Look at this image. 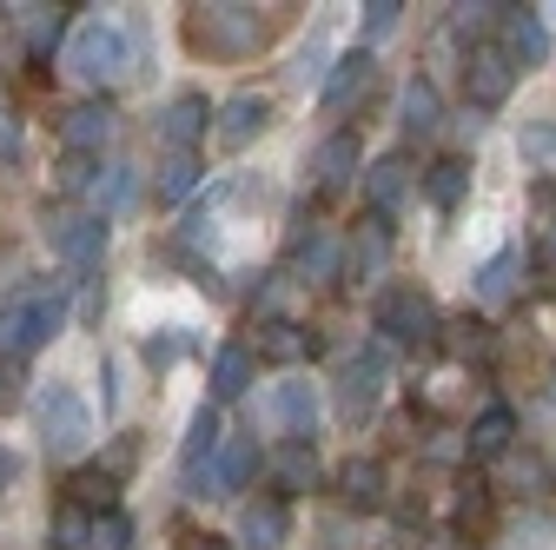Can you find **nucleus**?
Listing matches in <instances>:
<instances>
[{
	"label": "nucleus",
	"instance_id": "f257e3e1",
	"mask_svg": "<svg viewBox=\"0 0 556 550\" xmlns=\"http://www.w3.org/2000/svg\"><path fill=\"white\" fill-rule=\"evenodd\" d=\"M66 74L87 87H119L132 74V40L119 21H87L74 40H66Z\"/></svg>",
	"mask_w": 556,
	"mask_h": 550
},
{
	"label": "nucleus",
	"instance_id": "f03ea898",
	"mask_svg": "<svg viewBox=\"0 0 556 550\" xmlns=\"http://www.w3.org/2000/svg\"><path fill=\"white\" fill-rule=\"evenodd\" d=\"M34 418H40V438H47L53 458H80L87 438H93V411H87V398L74 385H47L34 398Z\"/></svg>",
	"mask_w": 556,
	"mask_h": 550
},
{
	"label": "nucleus",
	"instance_id": "7ed1b4c3",
	"mask_svg": "<svg viewBox=\"0 0 556 550\" xmlns=\"http://www.w3.org/2000/svg\"><path fill=\"white\" fill-rule=\"evenodd\" d=\"M371 325L391 338V346H431L438 338V305L417 286H384L378 305H371Z\"/></svg>",
	"mask_w": 556,
	"mask_h": 550
},
{
	"label": "nucleus",
	"instance_id": "20e7f679",
	"mask_svg": "<svg viewBox=\"0 0 556 550\" xmlns=\"http://www.w3.org/2000/svg\"><path fill=\"white\" fill-rule=\"evenodd\" d=\"M186 34H192V47H205V53L239 60V53H252V47L265 40V21H258V8H199Z\"/></svg>",
	"mask_w": 556,
	"mask_h": 550
},
{
	"label": "nucleus",
	"instance_id": "39448f33",
	"mask_svg": "<svg viewBox=\"0 0 556 550\" xmlns=\"http://www.w3.org/2000/svg\"><path fill=\"white\" fill-rule=\"evenodd\" d=\"M219 451H226L219 404H199V411H192V425H186V445H179V477H186V491H205V477H213Z\"/></svg>",
	"mask_w": 556,
	"mask_h": 550
},
{
	"label": "nucleus",
	"instance_id": "423d86ee",
	"mask_svg": "<svg viewBox=\"0 0 556 550\" xmlns=\"http://www.w3.org/2000/svg\"><path fill=\"white\" fill-rule=\"evenodd\" d=\"M378 398H384V352H358V359L338 365V411H344L352 425L371 418Z\"/></svg>",
	"mask_w": 556,
	"mask_h": 550
},
{
	"label": "nucleus",
	"instance_id": "0eeeda50",
	"mask_svg": "<svg viewBox=\"0 0 556 550\" xmlns=\"http://www.w3.org/2000/svg\"><path fill=\"white\" fill-rule=\"evenodd\" d=\"M510 87H517V60L504 53V47H470V60H464V93L477 100V107H504L510 100Z\"/></svg>",
	"mask_w": 556,
	"mask_h": 550
},
{
	"label": "nucleus",
	"instance_id": "6e6552de",
	"mask_svg": "<svg viewBox=\"0 0 556 550\" xmlns=\"http://www.w3.org/2000/svg\"><path fill=\"white\" fill-rule=\"evenodd\" d=\"M53 252L74 265V272H93V265H100V252H106V220H100V213L53 220Z\"/></svg>",
	"mask_w": 556,
	"mask_h": 550
},
{
	"label": "nucleus",
	"instance_id": "1a4fd4ad",
	"mask_svg": "<svg viewBox=\"0 0 556 550\" xmlns=\"http://www.w3.org/2000/svg\"><path fill=\"white\" fill-rule=\"evenodd\" d=\"M252 477H258V445L252 438H226V451H219V464H213V477H205L199 498H239Z\"/></svg>",
	"mask_w": 556,
	"mask_h": 550
},
{
	"label": "nucleus",
	"instance_id": "9d476101",
	"mask_svg": "<svg viewBox=\"0 0 556 550\" xmlns=\"http://www.w3.org/2000/svg\"><path fill=\"white\" fill-rule=\"evenodd\" d=\"M113 140V107L106 100H87V107H74L60 120V147L66 153H100Z\"/></svg>",
	"mask_w": 556,
	"mask_h": 550
},
{
	"label": "nucleus",
	"instance_id": "9b49d317",
	"mask_svg": "<svg viewBox=\"0 0 556 550\" xmlns=\"http://www.w3.org/2000/svg\"><path fill=\"white\" fill-rule=\"evenodd\" d=\"M265 120H271V107H265V93H232L226 107H219V147H252L258 133H265Z\"/></svg>",
	"mask_w": 556,
	"mask_h": 550
},
{
	"label": "nucleus",
	"instance_id": "f8f14e48",
	"mask_svg": "<svg viewBox=\"0 0 556 550\" xmlns=\"http://www.w3.org/2000/svg\"><path fill=\"white\" fill-rule=\"evenodd\" d=\"M286 530H292L286 498H258V504L239 511V543L245 550H278V543H286Z\"/></svg>",
	"mask_w": 556,
	"mask_h": 550
},
{
	"label": "nucleus",
	"instance_id": "ddd939ff",
	"mask_svg": "<svg viewBox=\"0 0 556 550\" xmlns=\"http://www.w3.org/2000/svg\"><path fill=\"white\" fill-rule=\"evenodd\" d=\"M410 192V160L404 153H384V160H371L365 166V199H371V213L384 220V213H397V199Z\"/></svg>",
	"mask_w": 556,
	"mask_h": 550
},
{
	"label": "nucleus",
	"instance_id": "4468645a",
	"mask_svg": "<svg viewBox=\"0 0 556 550\" xmlns=\"http://www.w3.org/2000/svg\"><path fill=\"white\" fill-rule=\"evenodd\" d=\"M365 87H371V47H352V53L331 66V80H325V93H318V100H325V113H344Z\"/></svg>",
	"mask_w": 556,
	"mask_h": 550
},
{
	"label": "nucleus",
	"instance_id": "2eb2a0df",
	"mask_svg": "<svg viewBox=\"0 0 556 550\" xmlns=\"http://www.w3.org/2000/svg\"><path fill=\"white\" fill-rule=\"evenodd\" d=\"M504 53L517 66H543L549 60V27L536 14H523V8H504Z\"/></svg>",
	"mask_w": 556,
	"mask_h": 550
},
{
	"label": "nucleus",
	"instance_id": "dca6fc26",
	"mask_svg": "<svg viewBox=\"0 0 556 550\" xmlns=\"http://www.w3.org/2000/svg\"><path fill=\"white\" fill-rule=\"evenodd\" d=\"M205 120H213V107H205V93H179L166 113H160V133L173 153H192V140L205 133Z\"/></svg>",
	"mask_w": 556,
	"mask_h": 550
},
{
	"label": "nucleus",
	"instance_id": "f3484780",
	"mask_svg": "<svg viewBox=\"0 0 556 550\" xmlns=\"http://www.w3.org/2000/svg\"><path fill=\"white\" fill-rule=\"evenodd\" d=\"M66 325V299L47 292V299H21V352H40L47 338H60Z\"/></svg>",
	"mask_w": 556,
	"mask_h": 550
},
{
	"label": "nucleus",
	"instance_id": "a211bd4d",
	"mask_svg": "<svg viewBox=\"0 0 556 550\" xmlns=\"http://www.w3.org/2000/svg\"><path fill=\"white\" fill-rule=\"evenodd\" d=\"M271 418L286 425L292 438H312V425H318V391L299 385V378H292V385H278V391H271Z\"/></svg>",
	"mask_w": 556,
	"mask_h": 550
},
{
	"label": "nucleus",
	"instance_id": "6ab92c4d",
	"mask_svg": "<svg viewBox=\"0 0 556 550\" xmlns=\"http://www.w3.org/2000/svg\"><path fill=\"white\" fill-rule=\"evenodd\" d=\"M338 491H344V504H352V511H384V464L352 458V464L338 471Z\"/></svg>",
	"mask_w": 556,
	"mask_h": 550
},
{
	"label": "nucleus",
	"instance_id": "aec40b11",
	"mask_svg": "<svg viewBox=\"0 0 556 550\" xmlns=\"http://www.w3.org/2000/svg\"><path fill=\"white\" fill-rule=\"evenodd\" d=\"M252 365H258L252 346H219V352H213V398H219V404L245 398V391H252Z\"/></svg>",
	"mask_w": 556,
	"mask_h": 550
},
{
	"label": "nucleus",
	"instance_id": "412c9836",
	"mask_svg": "<svg viewBox=\"0 0 556 550\" xmlns=\"http://www.w3.org/2000/svg\"><path fill=\"white\" fill-rule=\"evenodd\" d=\"M397 126L410 133V140H431V133H438V87H431V80H410V87H404Z\"/></svg>",
	"mask_w": 556,
	"mask_h": 550
},
{
	"label": "nucleus",
	"instance_id": "4be33fe9",
	"mask_svg": "<svg viewBox=\"0 0 556 550\" xmlns=\"http://www.w3.org/2000/svg\"><path fill=\"white\" fill-rule=\"evenodd\" d=\"M510 438H517V411H510V404H491V411L470 425V458H504Z\"/></svg>",
	"mask_w": 556,
	"mask_h": 550
},
{
	"label": "nucleus",
	"instance_id": "5701e85b",
	"mask_svg": "<svg viewBox=\"0 0 556 550\" xmlns=\"http://www.w3.org/2000/svg\"><path fill=\"white\" fill-rule=\"evenodd\" d=\"M271 477H278V491H286V498H292V491H312V477H318V451H312L305 438H292L286 451L271 458Z\"/></svg>",
	"mask_w": 556,
	"mask_h": 550
},
{
	"label": "nucleus",
	"instance_id": "b1692460",
	"mask_svg": "<svg viewBox=\"0 0 556 550\" xmlns=\"http://www.w3.org/2000/svg\"><path fill=\"white\" fill-rule=\"evenodd\" d=\"M312 173H318V186H344L358 173V140H352V133H331V140L312 153Z\"/></svg>",
	"mask_w": 556,
	"mask_h": 550
},
{
	"label": "nucleus",
	"instance_id": "393cba45",
	"mask_svg": "<svg viewBox=\"0 0 556 550\" xmlns=\"http://www.w3.org/2000/svg\"><path fill=\"white\" fill-rule=\"evenodd\" d=\"M517 272H523V259H517V252L483 259V265H477V299H483V305H504V299L517 292Z\"/></svg>",
	"mask_w": 556,
	"mask_h": 550
},
{
	"label": "nucleus",
	"instance_id": "a878e982",
	"mask_svg": "<svg viewBox=\"0 0 556 550\" xmlns=\"http://www.w3.org/2000/svg\"><path fill=\"white\" fill-rule=\"evenodd\" d=\"M384 259H391V233H384V226H365V233L352 239V252H344V272H352V279H378Z\"/></svg>",
	"mask_w": 556,
	"mask_h": 550
},
{
	"label": "nucleus",
	"instance_id": "bb28decb",
	"mask_svg": "<svg viewBox=\"0 0 556 550\" xmlns=\"http://www.w3.org/2000/svg\"><path fill=\"white\" fill-rule=\"evenodd\" d=\"M425 192H431L438 213H451V205L470 192V166H464V160H438V166L425 173Z\"/></svg>",
	"mask_w": 556,
	"mask_h": 550
},
{
	"label": "nucleus",
	"instance_id": "cd10ccee",
	"mask_svg": "<svg viewBox=\"0 0 556 550\" xmlns=\"http://www.w3.org/2000/svg\"><path fill=\"white\" fill-rule=\"evenodd\" d=\"M14 14H21L34 53H53V47H60V34H66V8H14Z\"/></svg>",
	"mask_w": 556,
	"mask_h": 550
},
{
	"label": "nucleus",
	"instance_id": "c85d7f7f",
	"mask_svg": "<svg viewBox=\"0 0 556 550\" xmlns=\"http://www.w3.org/2000/svg\"><path fill=\"white\" fill-rule=\"evenodd\" d=\"M258 359H278V365H292V359H305V332H299V325H286V318H271V325H258Z\"/></svg>",
	"mask_w": 556,
	"mask_h": 550
},
{
	"label": "nucleus",
	"instance_id": "c756f323",
	"mask_svg": "<svg viewBox=\"0 0 556 550\" xmlns=\"http://www.w3.org/2000/svg\"><path fill=\"white\" fill-rule=\"evenodd\" d=\"M292 259H299L305 279H325V272L338 265V239H331V233H312V239L299 233V239H292Z\"/></svg>",
	"mask_w": 556,
	"mask_h": 550
},
{
	"label": "nucleus",
	"instance_id": "7c9ffc66",
	"mask_svg": "<svg viewBox=\"0 0 556 550\" xmlns=\"http://www.w3.org/2000/svg\"><path fill=\"white\" fill-rule=\"evenodd\" d=\"M53 543H60V550H93V517H87L80 504H66V511L53 517Z\"/></svg>",
	"mask_w": 556,
	"mask_h": 550
},
{
	"label": "nucleus",
	"instance_id": "2f4dec72",
	"mask_svg": "<svg viewBox=\"0 0 556 550\" xmlns=\"http://www.w3.org/2000/svg\"><path fill=\"white\" fill-rule=\"evenodd\" d=\"M199 186V160L192 153H173L166 166H160V199H186Z\"/></svg>",
	"mask_w": 556,
	"mask_h": 550
},
{
	"label": "nucleus",
	"instance_id": "473e14b6",
	"mask_svg": "<svg viewBox=\"0 0 556 550\" xmlns=\"http://www.w3.org/2000/svg\"><path fill=\"white\" fill-rule=\"evenodd\" d=\"M113 485H119L113 471H80V477H74V491H80V511H87V504H100V517H106V511H113Z\"/></svg>",
	"mask_w": 556,
	"mask_h": 550
},
{
	"label": "nucleus",
	"instance_id": "72a5a7b5",
	"mask_svg": "<svg viewBox=\"0 0 556 550\" xmlns=\"http://www.w3.org/2000/svg\"><path fill=\"white\" fill-rule=\"evenodd\" d=\"M93 550H132V517L126 511L93 517Z\"/></svg>",
	"mask_w": 556,
	"mask_h": 550
},
{
	"label": "nucleus",
	"instance_id": "f704fd0d",
	"mask_svg": "<svg viewBox=\"0 0 556 550\" xmlns=\"http://www.w3.org/2000/svg\"><path fill=\"white\" fill-rule=\"evenodd\" d=\"M457 517H464V530H483V524H491V485H477V477H470L464 498H457Z\"/></svg>",
	"mask_w": 556,
	"mask_h": 550
},
{
	"label": "nucleus",
	"instance_id": "c9c22d12",
	"mask_svg": "<svg viewBox=\"0 0 556 550\" xmlns=\"http://www.w3.org/2000/svg\"><path fill=\"white\" fill-rule=\"evenodd\" d=\"M126 192H132V173H126V166H113V173H106V186H93V205H100V220L113 213V205H126Z\"/></svg>",
	"mask_w": 556,
	"mask_h": 550
},
{
	"label": "nucleus",
	"instance_id": "e433bc0d",
	"mask_svg": "<svg viewBox=\"0 0 556 550\" xmlns=\"http://www.w3.org/2000/svg\"><path fill=\"white\" fill-rule=\"evenodd\" d=\"M397 14H404L397 0H371V8H365V40H384L397 27Z\"/></svg>",
	"mask_w": 556,
	"mask_h": 550
},
{
	"label": "nucleus",
	"instance_id": "4c0bfd02",
	"mask_svg": "<svg viewBox=\"0 0 556 550\" xmlns=\"http://www.w3.org/2000/svg\"><path fill=\"white\" fill-rule=\"evenodd\" d=\"M523 153H530V160H556V126H549V120L523 126Z\"/></svg>",
	"mask_w": 556,
	"mask_h": 550
},
{
	"label": "nucleus",
	"instance_id": "58836bf2",
	"mask_svg": "<svg viewBox=\"0 0 556 550\" xmlns=\"http://www.w3.org/2000/svg\"><path fill=\"white\" fill-rule=\"evenodd\" d=\"M132 458H139V445H132V438H113V451H106V464H100V471H113V477H119V471H132Z\"/></svg>",
	"mask_w": 556,
	"mask_h": 550
},
{
	"label": "nucleus",
	"instance_id": "ea45409f",
	"mask_svg": "<svg viewBox=\"0 0 556 550\" xmlns=\"http://www.w3.org/2000/svg\"><path fill=\"white\" fill-rule=\"evenodd\" d=\"M318 60H325V47H318V40H312V47H305V60H299V66H292V80H312V74H318Z\"/></svg>",
	"mask_w": 556,
	"mask_h": 550
},
{
	"label": "nucleus",
	"instance_id": "a19ab883",
	"mask_svg": "<svg viewBox=\"0 0 556 550\" xmlns=\"http://www.w3.org/2000/svg\"><path fill=\"white\" fill-rule=\"evenodd\" d=\"M14 147L21 140H14V126H8V107H0V160H14Z\"/></svg>",
	"mask_w": 556,
	"mask_h": 550
},
{
	"label": "nucleus",
	"instance_id": "79ce46f5",
	"mask_svg": "<svg viewBox=\"0 0 556 550\" xmlns=\"http://www.w3.org/2000/svg\"><path fill=\"white\" fill-rule=\"evenodd\" d=\"M8 477H14V458H8V451H0V485H8Z\"/></svg>",
	"mask_w": 556,
	"mask_h": 550
},
{
	"label": "nucleus",
	"instance_id": "37998d69",
	"mask_svg": "<svg viewBox=\"0 0 556 550\" xmlns=\"http://www.w3.org/2000/svg\"><path fill=\"white\" fill-rule=\"evenodd\" d=\"M431 550H464V543L457 537H431Z\"/></svg>",
	"mask_w": 556,
	"mask_h": 550
},
{
	"label": "nucleus",
	"instance_id": "c03bdc74",
	"mask_svg": "<svg viewBox=\"0 0 556 550\" xmlns=\"http://www.w3.org/2000/svg\"><path fill=\"white\" fill-rule=\"evenodd\" d=\"M549 259H556V226H549Z\"/></svg>",
	"mask_w": 556,
	"mask_h": 550
}]
</instances>
